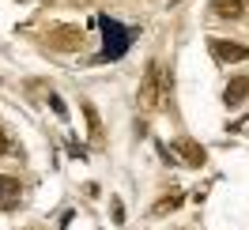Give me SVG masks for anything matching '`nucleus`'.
<instances>
[{
    "label": "nucleus",
    "instance_id": "obj_10",
    "mask_svg": "<svg viewBox=\"0 0 249 230\" xmlns=\"http://www.w3.org/2000/svg\"><path fill=\"white\" fill-rule=\"evenodd\" d=\"M0 155H12V140H8L4 128H0Z\"/></svg>",
    "mask_w": 249,
    "mask_h": 230
},
{
    "label": "nucleus",
    "instance_id": "obj_3",
    "mask_svg": "<svg viewBox=\"0 0 249 230\" xmlns=\"http://www.w3.org/2000/svg\"><path fill=\"white\" fill-rule=\"evenodd\" d=\"M162 98V87H159V64H147V76L140 83V102L143 106H159Z\"/></svg>",
    "mask_w": 249,
    "mask_h": 230
},
{
    "label": "nucleus",
    "instance_id": "obj_8",
    "mask_svg": "<svg viewBox=\"0 0 249 230\" xmlns=\"http://www.w3.org/2000/svg\"><path fill=\"white\" fill-rule=\"evenodd\" d=\"M181 200H185V193H170V196H162L155 204V215H166V212H174V208H181Z\"/></svg>",
    "mask_w": 249,
    "mask_h": 230
},
{
    "label": "nucleus",
    "instance_id": "obj_1",
    "mask_svg": "<svg viewBox=\"0 0 249 230\" xmlns=\"http://www.w3.org/2000/svg\"><path fill=\"white\" fill-rule=\"evenodd\" d=\"M49 46H53V49H64V53H72V49L83 46V31H79V27H68V23H57V27L49 31Z\"/></svg>",
    "mask_w": 249,
    "mask_h": 230
},
{
    "label": "nucleus",
    "instance_id": "obj_7",
    "mask_svg": "<svg viewBox=\"0 0 249 230\" xmlns=\"http://www.w3.org/2000/svg\"><path fill=\"white\" fill-rule=\"evenodd\" d=\"M215 16H223V19H242V16H246V4H242V0H215Z\"/></svg>",
    "mask_w": 249,
    "mask_h": 230
},
{
    "label": "nucleus",
    "instance_id": "obj_5",
    "mask_svg": "<svg viewBox=\"0 0 249 230\" xmlns=\"http://www.w3.org/2000/svg\"><path fill=\"white\" fill-rule=\"evenodd\" d=\"M178 155L185 159L189 166H204V159H208V155H204V147L196 143V140H178Z\"/></svg>",
    "mask_w": 249,
    "mask_h": 230
},
{
    "label": "nucleus",
    "instance_id": "obj_9",
    "mask_svg": "<svg viewBox=\"0 0 249 230\" xmlns=\"http://www.w3.org/2000/svg\"><path fill=\"white\" fill-rule=\"evenodd\" d=\"M83 113H87V124H91V132L98 136V132H102V124H98V113H94V106H83Z\"/></svg>",
    "mask_w": 249,
    "mask_h": 230
},
{
    "label": "nucleus",
    "instance_id": "obj_6",
    "mask_svg": "<svg viewBox=\"0 0 249 230\" xmlns=\"http://www.w3.org/2000/svg\"><path fill=\"white\" fill-rule=\"evenodd\" d=\"M19 200V177H4L0 174V212H8Z\"/></svg>",
    "mask_w": 249,
    "mask_h": 230
},
{
    "label": "nucleus",
    "instance_id": "obj_4",
    "mask_svg": "<svg viewBox=\"0 0 249 230\" xmlns=\"http://www.w3.org/2000/svg\"><path fill=\"white\" fill-rule=\"evenodd\" d=\"M246 98H249V76L231 79V83H227V91H223V102H227V106H242Z\"/></svg>",
    "mask_w": 249,
    "mask_h": 230
},
{
    "label": "nucleus",
    "instance_id": "obj_2",
    "mask_svg": "<svg viewBox=\"0 0 249 230\" xmlns=\"http://www.w3.org/2000/svg\"><path fill=\"white\" fill-rule=\"evenodd\" d=\"M208 49L215 53V61H227V64L246 61V57H249V46H242V42H223V38H212Z\"/></svg>",
    "mask_w": 249,
    "mask_h": 230
}]
</instances>
